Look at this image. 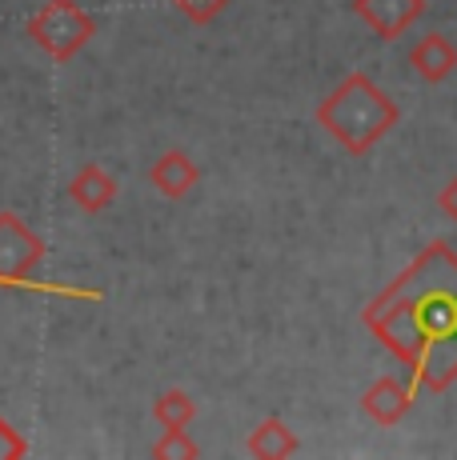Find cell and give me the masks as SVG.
Here are the masks:
<instances>
[{
  "mask_svg": "<svg viewBox=\"0 0 457 460\" xmlns=\"http://www.w3.org/2000/svg\"><path fill=\"white\" fill-rule=\"evenodd\" d=\"M117 176L104 172L101 164H81L73 172V181H68V200H73L81 212H89V217H96V212H104L117 200Z\"/></svg>",
  "mask_w": 457,
  "mask_h": 460,
  "instance_id": "obj_9",
  "label": "cell"
},
{
  "mask_svg": "<svg viewBox=\"0 0 457 460\" xmlns=\"http://www.w3.org/2000/svg\"><path fill=\"white\" fill-rule=\"evenodd\" d=\"M245 448H249V456H257V460H285V456L301 453V440H297V432L281 417H265L249 432Z\"/></svg>",
  "mask_w": 457,
  "mask_h": 460,
  "instance_id": "obj_10",
  "label": "cell"
},
{
  "mask_svg": "<svg viewBox=\"0 0 457 460\" xmlns=\"http://www.w3.org/2000/svg\"><path fill=\"white\" fill-rule=\"evenodd\" d=\"M169 4H177L193 24H209V21H217V16H221L233 0H169Z\"/></svg>",
  "mask_w": 457,
  "mask_h": 460,
  "instance_id": "obj_13",
  "label": "cell"
},
{
  "mask_svg": "<svg viewBox=\"0 0 457 460\" xmlns=\"http://www.w3.org/2000/svg\"><path fill=\"white\" fill-rule=\"evenodd\" d=\"M148 453H153L157 460H197L201 456V445L184 429H165L161 440H157Z\"/></svg>",
  "mask_w": 457,
  "mask_h": 460,
  "instance_id": "obj_12",
  "label": "cell"
},
{
  "mask_svg": "<svg viewBox=\"0 0 457 460\" xmlns=\"http://www.w3.org/2000/svg\"><path fill=\"white\" fill-rule=\"evenodd\" d=\"M409 65L426 84H442L457 73V44L445 32H426V37L413 40Z\"/></svg>",
  "mask_w": 457,
  "mask_h": 460,
  "instance_id": "obj_7",
  "label": "cell"
},
{
  "mask_svg": "<svg viewBox=\"0 0 457 460\" xmlns=\"http://www.w3.org/2000/svg\"><path fill=\"white\" fill-rule=\"evenodd\" d=\"M45 241L24 225L16 212L0 208V285L8 288H45V293H57V288L40 285L32 272L45 261Z\"/></svg>",
  "mask_w": 457,
  "mask_h": 460,
  "instance_id": "obj_4",
  "label": "cell"
},
{
  "mask_svg": "<svg viewBox=\"0 0 457 460\" xmlns=\"http://www.w3.org/2000/svg\"><path fill=\"white\" fill-rule=\"evenodd\" d=\"M413 401H417V388H413V380H401V376H377L373 385L365 388L362 396V409L369 420H377L381 429H393V424H401L409 417Z\"/></svg>",
  "mask_w": 457,
  "mask_h": 460,
  "instance_id": "obj_6",
  "label": "cell"
},
{
  "mask_svg": "<svg viewBox=\"0 0 457 460\" xmlns=\"http://www.w3.org/2000/svg\"><path fill=\"white\" fill-rule=\"evenodd\" d=\"M21 456H29V440L0 417V460H21Z\"/></svg>",
  "mask_w": 457,
  "mask_h": 460,
  "instance_id": "obj_14",
  "label": "cell"
},
{
  "mask_svg": "<svg viewBox=\"0 0 457 460\" xmlns=\"http://www.w3.org/2000/svg\"><path fill=\"white\" fill-rule=\"evenodd\" d=\"M193 417H197V401L184 388H165L153 401V420L161 429H189Z\"/></svg>",
  "mask_w": 457,
  "mask_h": 460,
  "instance_id": "obj_11",
  "label": "cell"
},
{
  "mask_svg": "<svg viewBox=\"0 0 457 460\" xmlns=\"http://www.w3.org/2000/svg\"><path fill=\"white\" fill-rule=\"evenodd\" d=\"M29 40L57 65H68L76 52L96 37V16L85 13L76 0H45L29 21Z\"/></svg>",
  "mask_w": 457,
  "mask_h": 460,
  "instance_id": "obj_3",
  "label": "cell"
},
{
  "mask_svg": "<svg viewBox=\"0 0 457 460\" xmlns=\"http://www.w3.org/2000/svg\"><path fill=\"white\" fill-rule=\"evenodd\" d=\"M362 324L381 341L417 393H445L457 380V249L426 244L365 305Z\"/></svg>",
  "mask_w": 457,
  "mask_h": 460,
  "instance_id": "obj_1",
  "label": "cell"
},
{
  "mask_svg": "<svg viewBox=\"0 0 457 460\" xmlns=\"http://www.w3.org/2000/svg\"><path fill=\"white\" fill-rule=\"evenodd\" d=\"M437 208L457 225V176H450V181L442 184V192H437Z\"/></svg>",
  "mask_w": 457,
  "mask_h": 460,
  "instance_id": "obj_15",
  "label": "cell"
},
{
  "mask_svg": "<svg viewBox=\"0 0 457 460\" xmlns=\"http://www.w3.org/2000/svg\"><path fill=\"white\" fill-rule=\"evenodd\" d=\"M148 181H153V189L161 192V197L181 200V197H189V192L197 189L201 168H197V161H193L189 153H184V148H165V153L153 161V168H148Z\"/></svg>",
  "mask_w": 457,
  "mask_h": 460,
  "instance_id": "obj_8",
  "label": "cell"
},
{
  "mask_svg": "<svg viewBox=\"0 0 457 460\" xmlns=\"http://www.w3.org/2000/svg\"><path fill=\"white\" fill-rule=\"evenodd\" d=\"M354 16L373 37L401 40L426 16V0H354Z\"/></svg>",
  "mask_w": 457,
  "mask_h": 460,
  "instance_id": "obj_5",
  "label": "cell"
},
{
  "mask_svg": "<svg viewBox=\"0 0 457 460\" xmlns=\"http://www.w3.org/2000/svg\"><path fill=\"white\" fill-rule=\"evenodd\" d=\"M398 120H401V109L390 101V93L377 81H369L365 73H349L345 81L318 104V125L329 132L349 156H365L373 145H381V137L398 125Z\"/></svg>",
  "mask_w": 457,
  "mask_h": 460,
  "instance_id": "obj_2",
  "label": "cell"
}]
</instances>
